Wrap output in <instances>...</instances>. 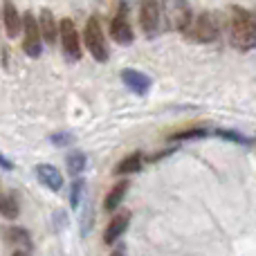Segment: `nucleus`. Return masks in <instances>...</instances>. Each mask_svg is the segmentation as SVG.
Returning a JSON list of instances; mask_svg holds the SVG:
<instances>
[{
	"instance_id": "nucleus-1",
	"label": "nucleus",
	"mask_w": 256,
	"mask_h": 256,
	"mask_svg": "<svg viewBox=\"0 0 256 256\" xmlns=\"http://www.w3.org/2000/svg\"><path fill=\"white\" fill-rule=\"evenodd\" d=\"M227 38L230 45L238 52H250L256 48V14L245 7L230 9V18H227Z\"/></svg>"
},
{
	"instance_id": "nucleus-2",
	"label": "nucleus",
	"mask_w": 256,
	"mask_h": 256,
	"mask_svg": "<svg viewBox=\"0 0 256 256\" xmlns=\"http://www.w3.org/2000/svg\"><path fill=\"white\" fill-rule=\"evenodd\" d=\"M222 34V20L218 16V12H202L194 18L189 32H186V38H191L194 43H216Z\"/></svg>"
},
{
	"instance_id": "nucleus-3",
	"label": "nucleus",
	"mask_w": 256,
	"mask_h": 256,
	"mask_svg": "<svg viewBox=\"0 0 256 256\" xmlns=\"http://www.w3.org/2000/svg\"><path fill=\"white\" fill-rule=\"evenodd\" d=\"M160 9L171 30L180 32V34L189 32L191 22H194V12L186 0H160Z\"/></svg>"
},
{
	"instance_id": "nucleus-4",
	"label": "nucleus",
	"mask_w": 256,
	"mask_h": 256,
	"mask_svg": "<svg viewBox=\"0 0 256 256\" xmlns=\"http://www.w3.org/2000/svg\"><path fill=\"white\" fill-rule=\"evenodd\" d=\"M84 43H86V50L92 54L94 61L106 63L108 58H110V52H108L106 36H104L102 20H99V16H90L88 20H86V27H84Z\"/></svg>"
},
{
	"instance_id": "nucleus-5",
	"label": "nucleus",
	"mask_w": 256,
	"mask_h": 256,
	"mask_svg": "<svg viewBox=\"0 0 256 256\" xmlns=\"http://www.w3.org/2000/svg\"><path fill=\"white\" fill-rule=\"evenodd\" d=\"M58 40H61V50L63 56L70 63L81 61V38H79V30H76L72 18H63L58 22Z\"/></svg>"
},
{
	"instance_id": "nucleus-6",
	"label": "nucleus",
	"mask_w": 256,
	"mask_h": 256,
	"mask_svg": "<svg viewBox=\"0 0 256 256\" xmlns=\"http://www.w3.org/2000/svg\"><path fill=\"white\" fill-rule=\"evenodd\" d=\"M22 52L30 58H38L40 52H43V38H40L38 32V22H36V16L32 12L22 14Z\"/></svg>"
},
{
	"instance_id": "nucleus-7",
	"label": "nucleus",
	"mask_w": 256,
	"mask_h": 256,
	"mask_svg": "<svg viewBox=\"0 0 256 256\" xmlns=\"http://www.w3.org/2000/svg\"><path fill=\"white\" fill-rule=\"evenodd\" d=\"M110 36L120 45H130L132 38H135V32H132L130 25V12H128V4L124 0L117 4V12L110 20Z\"/></svg>"
},
{
	"instance_id": "nucleus-8",
	"label": "nucleus",
	"mask_w": 256,
	"mask_h": 256,
	"mask_svg": "<svg viewBox=\"0 0 256 256\" xmlns=\"http://www.w3.org/2000/svg\"><path fill=\"white\" fill-rule=\"evenodd\" d=\"M160 0H140V27L148 38L160 30Z\"/></svg>"
},
{
	"instance_id": "nucleus-9",
	"label": "nucleus",
	"mask_w": 256,
	"mask_h": 256,
	"mask_svg": "<svg viewBox=\"0 0 256 256\" xmlns=\"http://www.w3.org/2000/svg\"><path fill=\"white\" fill-rule=\"evenodd\" d=\"M130 218H132V214L128 212V209H120V212L112 214L110 222H108L106 230H104V243L117 245V240L124 236V232L128 230V225H130Z\"/></svg>"
},
{
	"instance_id": "nucleus-10",
	"label": "nucleus",
	"mask_w": 256,
	"mask_h": 256,
	"mask_svg": "<svg viewBox=\"0 0 256 256\" xmlns=\"http://www.w3.org/2000/svg\"><path fill=\"white\" fill-rule=\"evenodd\" d=\"M0 20H2V27H4V34L9 38H18L22 32V16L18 14L16 4L12 0H4L2 2V9H0Z\"/></svg>"
},
{
	"instance_id": "nucleus-11",
	"label": "nucleus",
	"mask_w": 256,
	"mask_h": 256,
	"mask_svg": "<svg viewBox=\"0 0 256 256\" xmlns=\"http://www.w3.org/2000/svg\"><path fill=\"white\" fill-rule=\"evenodd\" d=\"M36 22H38L40 38H43L48 45L56 43V40H58V22H56V18H54V14L50 12V9L43 7L38 12V18H36Z\"/></svg>"
},
{
	"instance_id": "nucleus-12",
	"label": "nucleus",
	"mask_w": 256,
	"mask_h": 256,
	"mask_svg": "<svg viewBox=\"0 0 256 256\" xmlns=\"http://www.w3.org/2000/svg\"><path fill=\"white\" fill-rule=\"evenodd\" d=\"M128 189H130V182H128L126 178L117 180L115 184L110 186V191L106 194V200H104V212H108V214L120 212V207H122V202H124Z\"/></svg>"
},
{
	"instance_id": "nucleus-13",
	"label": "nucleus",
	"mask_w": 256,
	"mask_h": 256,
	"mask_svg": "<svg viewBox=\"0 0 256 256\" xmlns=\"http://www.w3.org/2000/svg\"><path fill=\"white\" fill-rule=\"evenodd\" d=\"M36 178L43 186H48L50 191H61L63 189V173L58 171L54 164H36Z\"/></svg>"
},
{
	"instance_id": "nucleus-14",
	"label": "nucleus",
	"mask_w": 256,
	"mask_h": 256,
	"mask_svg": "<svg viewBox=\"0 0 256 256\" xmlns=\"http://www.w3.org/2000/svg\"><path fill=\"white\" fill-rule=\"evenodd\" d=\"M122 81H124L126 88L135 94H146L150 90V86H153L150 76H146L144 72H140V70H124L122 72Z\"/></svg>"
},
{
	"instance_id": "nucleus-15",
	"label": "nucleus",
	"mask_w": 256,
	"mask_h": 256,
	"mask_svg": "<svg viewBox=\"0 0 256 256\" xmlns=\"http://www.w3.org/2000/svg\"><path fill=\"white\" fill-rule=\"evenodd\" d=\"M144 166V155L142 153H130L122 158V162L115 166V176H135Z\"/></svg>"
},
{
	"instance_id": "nucleus-16",
	"label": "nucleus",
	"mask_w": 256,
	"mask_h": 256,
	"mask_svg": "<svg viewBox=\"0 0 256 256\" xmlns=\"http://www.w3.org/2000/svg\"><path fill=\"white\" fill-rule=\"evenodd\" d=\"M7 238L16 245V250H27V252H32V248H34L30 232L22 230V227H9V230H7Z\"/></svg>"
},
{
	"instance_id": "nucleus-17",
	"label": "nucleus",
	"mask_w": 256,
	"mask_h": 256,
	"mask_svg": "<svg viewBox=\"0 0 256 256\" xmlns=\"http://www.w3.org/2000/svg\"><path fill=\"white\" fill-rule=\"evenodd\" d=\"M86 164H88V158H86L81 150H72L70 155L66 158V166H68V173L72 178H79L81 173L86 171Z\"/></svg>"
},
{
	"instance_id": "nucleus-18",
	"label": "nucleus",
	"mask_w": 256,
	"mask_h": 256,
	"mask_svg": "<svg viewBox=\"0 0 256 256\" xmlns=\"http://www.w3.org/2000/svg\"><path fill=\"white\" fill-rule=\"evenodd\" d=\"M0 214H2L7 220H14L20 214V207H18L16 196L12 194H0Z\"/></svg>"
},
{
	"instance_id": "nucleus-19",
	"label": "nucleus",
	"mask_w": 256,
	"mask_h": 256,
	"mask_svg": "<svg viewBox=\"0 0 256 256\" xmlns=\"http://www.w3.org/2000/svg\"><path fill=\"white\" fill-rule=\"evenodd\" d=\"M209 128L204 126H194V128H184V130H178L168 137V142H186V140H202L209 135Z\"/></svg>"
},
{
	"instance_id": "nucleus-20",
	"label": "nucleus",
	"mask_w": 256,
	"mask_h": 256,
	"mask_svg": "<svg viewBox=\"0 0 256 256\" xmlns=\"http://www.w3.org/2000/svg\"><path fill=\"white\" fill-rule=\"evenodd\" d=\"M212 132H214L216 137H222V140H230V142H234V144H240V146H252V144H254L252 137L240 135V132L230 130V128H216V130H212Z\"/></svg>"
},
{
	"instance_id": "nucleus-21",
	"label": "nucleus",
	"mask_w": 256,
	"mask_h": 256,
	"mask_svg": "<svg viewBox=\"0 0 256 256\" xmlns=\"http://www.w3.org/2000/svg\"><path fill=\"white\" fill-rule=\"evenodd\" d=\"M84 189H86L84 178H74V182H72V194H70V204H72V209H76V207L81 204V196H84Z\"/></svg>"
},
{
	"instance_id": "nucleus-22",
	"label": "nucleus",
	"mask_w": 256,
	"mask_h": 256,
	"mask_svg": "<svg viewBox=\"0 0 256 256\" xmlns=\"http://www.w3.org/2000/svg\"><path fill=\"white\" fill-rule=\"evenodd\" d=\"M50 142L54 146H70L74 144V135L72 132H54V135H50Z\"/></svg>"
},
{
	"instance_id": "nucleus-23",
	"label": "nucleus",
	"mask_w": 256,
	"mask_h": 256,
	"mask_svg": "<svg viewBox=\"0 0 256 256\" xmlns=\"http://www.w3.org/2000/svg\"><path fill=\"white\" fill-rule=\"evenodd\" d=\"M173 153V148H166V150H160V153H155V155H150L148 158V162H160L162 158H166V155H171Z\"/></svg>"
},
{
	"instance_id": "nucleus-24",
	"label": "nucleus",
	"mask_w": 256,
	"mask_h": 256,
	"mask_svg": "<svg viewBox=\"0 0 256 256\" xmlns=\"http://www.w3.org/2000/svg\"><path fill=\"white\" fill-rule=\"evenodd\" d=\"M0 168H4V171H12L14 168V162L9 158H4L2 153H0Z\"/></svg>"
},
{
	"instance_id": "nucleus-25",
	"label": "nucleus",
	"mask_w": 256,
	"mask_h": 256,
	"mask_svg": "<svg viewBox=\"0 0 256 256\" xmlns=\"http://www.w3.org/2000/svg\"><path fill=\"white\" fill-rule=\"evenodd\" d=\"M110 256H126V245H122V243H117L115 248H112V252Z\"/></svg>"
},
{
	"instance_id": "nucleus-26",
	"label": "nucleus",
	"mask_w": 256,
	"mask_h": 256,
	"mask_svg": "<svg viewBox=\"0 0 256 256\" xmlns=\"http://www.w3.org/2000/svg\"><path fill=\"white\" fill-rule=\"evenodd\" d=\"M12 256H32V252H27V250H14Z\"/></svg>"
},
{
	"instance_id": "nucleus-27",
	"label": "nucleus",
	"mask_w": 256,
	"mask_h": 256,
	"mask_svg": "<svg viewBox=\"0 0 256 256\" xmlns=\"http://www.w3.org/2000/svg\"><path fill=\"white\" fill-rule=\"evenodd\" d=\"M0 25H2V20H0Z\"/></svg>"
},
{
	"instance_id": "nucleus-28",
	"label": "nucleus",
	"mask_w": 256,
	"mask_h": 256,
	"mask_svg": "<svg viewBox=\"0 0 256 256\" xmlns=\"http://www.w3.org/2000/svg\"><path fill=\"white\" fill-rule=\"evenodd\" d=\"M0 194H2V191H0Z\"/></svg>"
}]
</instances>
